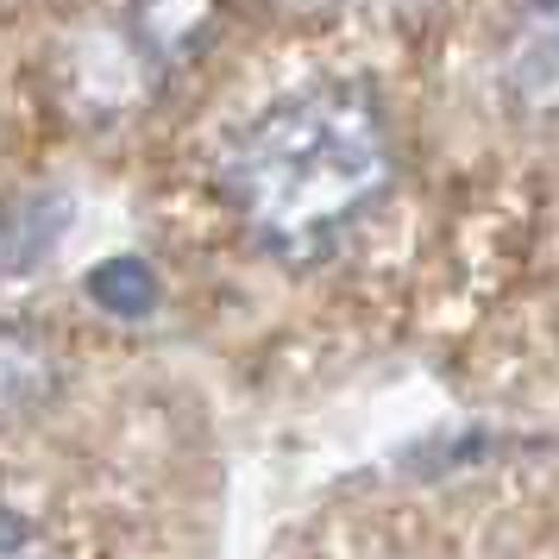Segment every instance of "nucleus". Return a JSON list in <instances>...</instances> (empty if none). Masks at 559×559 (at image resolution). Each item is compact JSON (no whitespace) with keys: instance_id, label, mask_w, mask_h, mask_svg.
<instances>
[{"instance_id":"nucleus-3","label":"nucleus","mask_w":559,"mask_h":559,"mask_svg":"<svg viewBox=\"0 0 559 559\" xmlns=\"http://www.w3.org/2000/svg\"><path fill=\"white\" fill-rule=\"evenodd\" d=\"M207 7L214 0H145V38H152V51H164V57H182L195 38H202V26H207Z\"/></svg>"},{"instance_id":"nucleus-5","label":"nucleus","mask_w":559,"mask_h":559,"mask_svg":"<svg viewBox=\"0 0 559 559\" xmlns=\"http://www.w3.org/2000/svg\"><path fill=\"white\" fill-rule=\"evenodd\" d=\"M7 559H57L51 554V528H38L26 503L7 509Z\"/></svg>"},{"instance_id":"nucleus-4","label":"nucleus","mask_w":559,"mask_h":559,"mask_svg":"<svg viewBox=\"0 0 559 559\" xmlns=\"http://www.w3.org/2000/svg\"><path fill=\"white\" fill-rule=\"evenodd\" d=\"M88 296L102 308H114V314H145V308L157 302V283L139 258H114V264H102V271L88 277Z\"/></svg>"},{"instance_id":"nucleus-2","label":"nucleus","mask_w":559,"mask_h":559,"mask_svg":"<svg viewBox=\"0 0 559 559\" xmlns=\"http://www.w3.org/2000/svg\"><path fill=\"white\" fill-rule=\"evenodd\" d=\"M509 102L522 114H547L559 120V0H540L528 13L522 38L509 45Z\"/></svg>"},{"instance_id":"nucleus-1","label":"nucleus","mask_w":559,"mask_h":559,"mask_svg":"<svg viewBox=\"0 0 559 559\" xmlns=\"http://www.w3.org/2000/svg\"><path fill=\"white\" fill-rule=\"evenodd\" d=\"M390 182V139L353 82H308L239 120L214 157L221 202L271 252H314Z\"/></svg>"}]
</instances>
